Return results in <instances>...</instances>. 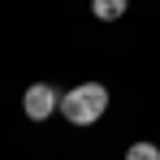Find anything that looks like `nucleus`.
<instances>
[{
    "label": "nucleus",
    "mask_w": 160,
    "mask_h": 160,
    "mask_svg": "<svg viewBox=\"0 0 160 160\" xmlns=\"http://www.w3.org/2000/svg\"><path fill=\"white\" fill-rule=\"evenodd\" d=\"M126 160H160V147L156 143H134L130 152H126Z\"/></svg>",
    "instance_id": "4"
},
{
    "label": "nucleus",
    "mask_w": 160,
    "mask_h": 160,
    "mask_svg": "<svg viewBox=\"0 0 160 160\" xmlns=\"http://www.w3.org/2000/svg\"><path fill=\"white\" fill-rule=\"evenodd\" d=\"M126 4H130V0H91V13H95L100 22H117V18L126 13Z\"/></svg>",
    "instance_id": "3"
},
{
    "label": "nucleus",
    "mask_w": 160,
    "mask_h": 160,
    "mask_svg": "<svg viewBox=\"0 0 160 160\" xmlns=\"http://www.w3.org/2000/svg\"><path fill=\"white\" fill-rule=\"evenodd\" d=\"M22 108H26V117H30V121H43L52 108H61V95H56L48 82H35L26 95H22Z\"/></svg>",
    "instance_id": "2"
},
{
    "label": "nucleus",
    "mask_w": 160,
    "mask_h": 160,
    "mask_svg": "<svg viewBox=\"0 0 160 160\" xmlns=\"http://www.w3.org/2000/svg\"><path fill=\"white\" fill-rule=\"evenodd\" d=\"M108 108V87L104 82H82L74 87L69 95H61V112L69 117V126H91V121H100Z\"/></svg>",
    "instance_id": "1"
}]
</instances>
